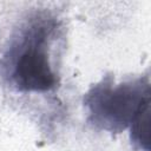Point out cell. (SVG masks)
Here are the masks:
<instances>
[{
    "mask_svg": "<svg viewBox=\"0 0 151 151\" xmlns=\"http://www.w3.org/2000/svg\"><path fill=\"white\" fill-rule=\"evenodd\" d=\"M55 22L34 18L19 32L5 54L9 81L20 91H47L55 85L48 59V45Z\"/></svg>",
    "mask_w": 151,
    "mask_h": 151,
    "instance_id": "cell-1",
    "label": "cell"
},
{
    "mask_svg": "<svg viewBox=\"0 0 151 151\" xmlns=\"http://www.w3.org/2000/svg\"><path fill=\"white\" fill-rule=\"evenodd\" d=\"M150 98L146 99L139 107L137 114L134 116L130 127H131V142L136 147L144 151H150Z\"/></svg>",
    "mask_w": 151,
    "mask_h": 151,
    "instance_id": "cell-3",
    "label": "cell"
},
{
    "mask_svg": "<svg viewBox=\"0 0 151 151\" xmlns=\"http://www.w3.org/2000/svg\"><path fill=\"white\" fill-rule=\"evenodd\" d=\"M149 77L113 85L109 77L94 85L85 96L88 120L94 126L120 132L131 125L140 105L150 98Z\"/></svg>",
    "mask_w": 151,
    "mask_h": 151,
    "instance_id": "cell-2",
    "label": "cell"
}]
</instances>
